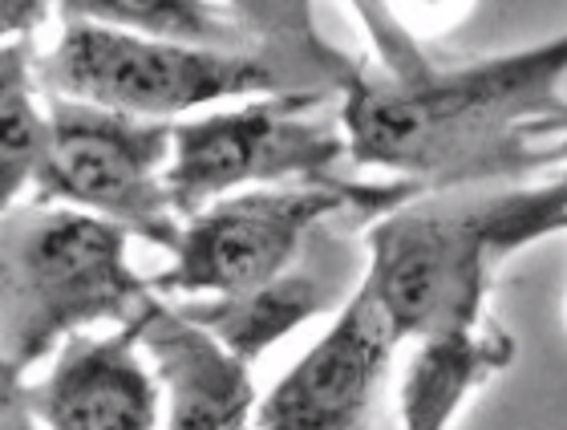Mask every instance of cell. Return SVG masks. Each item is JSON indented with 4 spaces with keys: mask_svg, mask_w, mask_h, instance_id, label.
<instances>
[{
    "mask_svg": "<svg viewBox=\"0 0 567 430\" xmlns=\"http://www.w3.org/2000/svg\"><path fill=\"white\" fill-rule=\"evenodd\" d=\"M373 65L337 94L349 163L385 171L422 192L491 187L556 171L535 143L539 122L559 114L567 98V37L498 58L437 65L390 0H353Z\"/></svg>",
    "mask_w": 567,
    "mask_h": 430,
    "instance_id": "obj_1",
    "label": "cell"
},
{
    "mask_svg": "<svg viewBox=\"0 0 567 430\" xmlns=\"http://www.w3.org/2000/svg\"><path fill=\"white\" fill-rule=\"evenodd\" d=\"M556 236H567V167L507 187L425 192L365 227L361 285L405 346L486 321L503 264Z\"/></svg>",
    "mask_w": 567,
    "mask_h": 430,
    "instance_id": "obj_2",
    "label": "cell"
},
{
    "mask_svg": "<svg viewBox=\"0 0 567 430\" xmlns=\"http://www.w3.org/2000/svg\"><path fill=\"white\" fill-rule=\"evenodd\" d=\"M151 297L131 232L97 215L33 204L0 224V358L17 373L102 321L131 325Z\"/></svg>",
    "mask_w": 567,
    "mask_h": 430,
    "instance_id": "obj_3",
    "label": "cell"
},
{
    "mask_svg": "<svg viewBox=\"0 0 567 430\" xmlns=\"http://www.w3.org/2000/svg\"><path fill=\"white\" fill-rule=\"evenodd\" d=\"M425 195L422 187L402 180L390 183H280L251 187L215 199L199 215L183 219L171 248V264L151 276V288L166 300L231 297L244 288L280 276L300 260L308 239L329 219H365L393 212L398 204Z\"/></svg>",
    "mask_w": 567,
    "mask_h": 430,
    "instance_id": "obj_4",
    "label": "cell"
},
{
    "mask_svg": "<svg viewBox=\"0 0 567 430\" xmlns=\"http://www.w3.org/2000/svg\"><path fill=\"white\" fill-rule=\"evenodd\" d=\"M45 94L90 102L146 122H183L224 102L284 94L288 82L260 49H215L65 24L49 58L33 65Z\"/></svg>",
    "mask_w": 567,
    "mask_h": 430,
    "instance_id": "obj_5",
    "label": "cell"
},
{
    "mask_svg": "<svg viewBox=\"0 0 567 430\" xmlns=\"http://www.w3.org/2000/svg\"><path fill=\"white\" fill-rule=\"evenodd\" d=\"M329 98L324 90H284L175 122L166 195L178 219L251 187L341 180L349 143L341 119L320 114Z\"/></svg>",
    "mask_w": 567,
    "mask_h": 430,
    "instance_id": "obj_6",
    "label": "cell"
},
{
    "mask_svg": "<svg viewBox=\"0 0 567 430\" xmlns=\"http://www.w3.org/2000/svg\"><path fill=\"white\" fill-rule=\"evenodd\" d=\"M171 134L175 122H146L45 94V155L33 204L78 207L131 232V239L171 252L183 227L166 195Z\"/></svg>",
    "mask_w": 567,
    "mask_h": 430,
    "instance_id": "obj_7",
    "label": "cell"
},
{
    "mask_svg": "<svg viewBox=\"0 0 567 430\" xmlns=\"http://www.w3.org/2000/svg\"><path fill=\"white\" fill-rule=\"evenodd\" d=\"M365 280V276H361ZM402 337L365 285L260 398L256 430H365Z\"/></svg>",
    "mask_w": 567,
    "mask_h": 430,
    "instance_id": "obj_8",
    "label": "cell"
},
{
    "mask_svg": "<svg viewBox=\"0 0 567 430\" xmlns=\"http://www.w3.org/2000/svg\"><path fill=\"white\" fill-rule=\"evenodd\" d=\"M365 276V248H353L349 219H329L308 239L300 260L288 264L280 276L231 297H195L175 300L190 321L203 325L224 349L239 361H256L284 337L317 321L320 313L341 309Z\"/></svg>",
    "mask_w": 567,
    "mask_h": 430,
    "instance_id": "obj_9",
    "label": "cell"
},
{
    "mask_svg": "<svg viewBox=\"0 0 567 430\" xmlns=\"http://www.w3.org/2000/svg\"><path fill=\"white\" fill-rule=\"evenodd\" d=\"M163 390V430H251L256 382L251 366L195 325L175 300L154 293L131 321Z\"/></svg>",
    "mask_w": 567,
    "mask_h": 430,
    "instance_id": "obj_10",
    "label": "cell"
},
{
    "mask_svg": "<svg viewBox=\"0 0 567 430\" xmlns=\"http://www.w3.org/2000/svg\"><path fill=\"white\" fill-rule=\"evenodd\" d=\"M29 398L45 430H158L163 422V390L131 325L65 341Z\"/></svg>",
    "mask_w": 567,
    "mask_h": 430,
    "instance_id": "obj_11",
    "label": "cell"
},
{
    "mask_svg": "<svg viewBox=\"0 0 567 430\" xmlns=\"http://www.w3.org/2000/svg\"><path fill=\"white\" fill-rule=\"evenodd\" d=\"M410 346L414 349H410L402 390H398L402 430H450L462 407L519 354L515 334L503 329L495 317L471 329L417 337Z\"/></svg>",
    "mask_w": 567,
    "mask_h": 430,
    "instance_id": "obj_12",
    "label": "cell"
},
{
    "mask_svg": "<svg viewBox=\"0 0 567 430\" xmlns=\"http://www.w3.org/2000/svg\"><path fill=\"white\" fill-rule=\"evenodd\" d=\"M239 21L251 45L284 73L288 90L341 94L357 61L337 53L317 24V0H215Z\"/></svg>",
    "mask_w": 567,
    "mask_h": 430,
    "instance_id": "obj_13",
    "label": "cell"
},
{
    "mask_svg": "<svg viewBox=\"0 0 567 430\" xmlns=\"http://www.w3.org/2000/svg\"><path fill=\"white\" fill-rule=\"evenodd\" d=\"M58 12L65 24H97L183 45L256 49L236 17L215 0H61Z\"/></svg>",
    "mask_w": 567,
    "mask_h": 430,
    "instance_id": "obj_14",
    "label": "cell"
},
{
    "mask_svg": "<svg viewBox=\"0 0 567 430\" xmlns=\"http://www.w3.org/2000/svg\"><path fill=\"white\" fill-rule=\"evenodd\" d=\"M45 155V106L37 102L29 41L0 45V224L37 180Z\"/></svg>",
    "mask_w": 567,
    "mask_h": 430,
    "instance_id": "obj_15",
    "label": "cell"
},
{
    "mask_svg": "<svg viewBox=\"0 0 567 430\" xmlns=\"http://www.w3.org/2000/svg\"><path fill=\"white\" fill-rule=\"evenodd\" d=\"M21 378L24 373H17L9 361L0 358V430H45L37 419L29 386Z\"/></svg>",
    "mask_w": 567,
    "mask_h": 430,
    "instance_id": "obj_16",
    "label": "cell"
},
{
    "mask_svg": "<svg viewBox=\"0 0 567 430\" xmlns=\"http://www.w3.org/2000/svg\"><path fill=\"white\" fill-rule=\"evenodd\" d=\"M61 0H0V37L4 41H29V37L58 12Z\"/></svg>",
    "mask_w": 567,
    "mask_h": 430,
    "instance_id": "obj_17",
    "label": "cell"
},
{
    "mask_svg": "<svg viewBox=\"0 0 567 430\" xmlns=\"http://www.w3.org/2000/svg\"><path fill=\"white\" fill-rule=\"evenodd\" d=\"M535 143L544 146V155L551 158V167H567V106L551 119L539 122V131H535Z\"/></svg>",
    "mask_w": 567,
    "mask_h": 430,
    "instance_id": "obj_18",
    "label": "cell"
},
{
    "mask_svg": "<svg viewBox=\"0 0 567 430\" xmlns=\"http://www.w3.org/2000/svg\"><path fill=\"white\" fill-rule=\"evenodd\" d=\"M564 37H567V33H564Z\"/></svg>",
    "mask_w": 567,
    "mask_h": 430,
    "instance_id": "obj_19",
    "label": "cell"
}]
</instances>
